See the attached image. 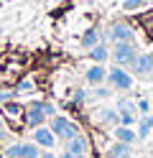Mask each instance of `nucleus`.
<instances>
[{"instance_id":"21","label":"nucleus","mask_w":153,"mask_h":158,"mask_svg":"<svg viewBox=\"0 0 153 158\" xmlns=\"http://www.w3.org/2000/svg\"><path fill=\"white\" fill-rule=\"evenodd\" d=\"M117 110H135V105H133L130 100H120L117 102Z\"/></svg>"},{"instance_id":"13","label":"nucleus","mask_w":153,"mask_h":158,"mask_svg":"<svg viewBox=\"0 0 153 158\" xmlns=\"http://www.w3.org/2000/svg\"><path fill=\"white\" fill-rule=\"evenodd\" d=\"M133 156V145L130 143H115V145H112L110 148V158H130Z\"/></svg>"},{"instance_id":"19","label":"nucleus","mask_w":153,"mask_h":158,"mask_svg":"<svg viewBox=\"0 0 153 158\" xmlns=\"http://www.w3.org/2000/svg\"><path fill=\"white\" fill-rule=\"evenodd\" d=\"M5 112H10V115L15 117V115H20V107H18V105H13V102L8 100V105H5Z\"/></svg>"},{"instance_id":"9","label":"nucleus","mask_w":153,"mask_h":158,"mask_svg":"<svg viewBox=\"0 0 153 158\" xmlns=\"http://www.w3.org/2000/svg\"><path fill=\"white\" fill-rule=\"evenodd\" d=\"M46 112H44V107H41V102H33L26 110V125H31V127H38V125H44V120H46Z\"/></svg>"},{"instance_id":"8","label":"nucleus","mask_w":153,"mask_h":158,"mask_svg":"<svg viewBox=\"0 0 153 158\" xmlns=\"http://www.w3.org/2000/svg\"><path fill=\"white\" fill-rule=\"evenodd\" d=\"M84 79H87V84L100 87L102 82H107V69L102 66V64H92L87 72H84Z\"/></svg>"},{"instance_id":"16","label":"nucleus","mask_w":153,"mask_h":158,"mask_svg":"<svg viewBox=\"0 0 153 158\" xmlns=\"http://www.w3.org/2000/svg\"><path fill=\"white\" fill-rule=\"evenodd\" d=\"M117 115H120V125H128V127H133L138 120L135 110H117Z\"/></svg>"},{"instance_id":"10","label":"nucleus","mask_w":153,"mask_h":158,"mask_svg":"<svg viewBox=\"0 0 153 158\" xmlns=\"http://www.w3.org/2000/svg\"><path fill=\"white\" fill-rule=\"evenodd\" d=\"M87 148H89V143H87V138L82 135V133H77L74 138H69V140H66V151H71V153L87 156Z\"/></svg>"},{"instance_id":"1","label":"nucleus","mask_w":153,"mask_h":158,"mask_svg":"<svg viewBox=\"0 0 153 158\" xmlns=\"http://www.w3.org/2000/svg\"><path fill=\"white\" fill-rule=\"evenodd\" d=\"M135 56H138L135 41H120V44L112 46V51H110V59L115 61V66H130Z\"/></svg>"},{"instance_id":"14","label":"nucleus","mask_w":153,"mask_h":158,"mask_svg":"<svg viewBox=\"0 0 153 158\" xmlns=\"http://www.w3.org/2000/svg\"><path fill=\"white\" fill-rule=\"evenodd\" d=\"M102 41V33H100V28H89V31L82 36V46L84 48H92V46H97Z\"/></svg>"},{"instance_id":"12","label":"nucleus","mask_w":153,"mask_h":158,"mask_svg":"<svg viewBox=\"0 0 153 158\" xmlns=\"http://www.w3.org/2000/svg\"><path fill=\"white\" fill-rule=\"evenodd\" d=\"M115 138H117V140L120 143H135L138 140V133H133V127H128V125H117L115 127Z\"/></svg>"},{"instance_id":"17","label":"nucleus","mask_w":153,"mask_h":158,"mask_svg":"<svg viewBox=\"0 0 153 158\" xmlns=\"http://www.w3.org/2000/svg\"><path fill=\"white\" fill-rule=\"evenodd\" d=\"M153 130L151 123H148V117H143V120H138V138H148V133Z\"/></svg>"},{"instance_id":"2","label":"nucleus","mask_w":153,"mask_h":158,"mask_svg":"<svg viewBox=\"0 0 153 158\" xmlns=\"http://www.w3.org/2000/svg\"><path fill=\"white\" fill-rule=\"evenodd\" d=\"M107 84L117 92H128V89H133V74L125 66H112L107 72Z\"/></svg>"},{"instance_id":"24","label":"nucleus","mask_w":153,"mask_h":158,"mask_svg":"<svg viewBox=\"0 0 153 158\" xmlns=\"http://www.w3.org/2000/svg\"><path fill=\"white\" fill-rule=\"evenodd\" d=\"M82 100H84V92H82V89H77V92H74V102H77V105H79V102H82Z\"/></svg>"},{"instance_id":"6","label":"nucleus","mask_w":153,"mask_h":158,"mask_svg":"<svg viewBox=\"0 0 153 158\" xmlns=\"http://www.w3.org/2000/svg\"><path fill=\"white\" fill-rule=\"evenodd\" d=\"M133 74H138V77H148L153 74V54H138L135 59H133Z\"/></svg>"},{"instance_id":"27","label":"nucleus","mask_w":153,"mask_h":158,"mask_svg":"<svg viewBox=\"0 0 153 158\" xmlns=\"http://www.w3.org/2000/svg\"><path fill=\"white\" fill-rule=\"evenodd\" d=\"M148 117V123H151V127H153V115H146Z\"/></svg>"},{"instance_id":"15","label":"nucleus","mask_w":153,"mask_h":158,"mask_svg":"<svg viewBox=\"0 0 153 158\" xmlns=\"http://www.w3.org/2000/svg\"><path fill=\"white\" fill-rule=\"evenodd\" d=\"M97 120L102 123V125H120V115H117V110H102L100 115H97Z\"/></svg>"},{"instance_id":"5","label":"nucleus","mask_w":153,"mask_h":158,"mask_svg":"<svg viewBox=\"0 0 153 158\" xmlns=\"http://www.w3.org/2000/svg\"><path fill=\"white\" fill-rule=\"evenodd\" d=\"M5 156H10V158H38V145L36 143H15L5 151Z\"/></svg>"},{"instance_id":"20","label":"nucleus","mask_w":153,"mask_h":158,"mask_svg":"<svg viewBox=\"0 0 153 158\" xmlns=\"http://www.w3.org/2000/svg\"><path fill=\"white\" fill-rule=\"evenodd\" d=\"M95 94L97 97H110L112 94V87H110V89H107V87H95Z\"/></svg>"},{"instance_id":"22","label":"nucleus","mask_w":153,"mask_h":158,"mask_svg":"<svg viewBox=\"0 0 153 158\" xmlns=\"http://www.w3.org/2000/svg\"><path fill=\"white\" fill-rule=\"evenodd\" d=\"M59 158H87V156H79V153H71V151H66V153H61Z\"/></svg>"},{"instance_id":"25","label":"nucleus","mask_w":153,"mask_h":158,"mask_svg":"<svg viewBox=\"0 0 153 158\" xmlns=\"http://www.w3.org/2000/svg\"><path fill=\"white\" fill-rule=\"evenodd\" d=\"M138 110H140V112H148V102L140 100V102H138Z\"/></svg>"},{"instance_id":"26","label":"nucleus","mask_w":153,"mask_h":158,"mask_svg":"<svg viewBox=\"0 0 153 158\" xmlns=\"http://www.w3.org/2000/svg\"><path fill=\"white\" fill-rule=\"evenodd\" d=\"M38 158H56V156H54V153H51V151H49V148H46V151H44V153H38Z\"/></svg>"},{"instance_id":"7","label":"nucleus","mask_w":153,"mask_h":158,"mask_svg":"<svg viewBox=\"0 0 153 158\" xmlns=\"http://www.w3.org/2000/svg\"><path fill=\"white\" fill-rule=\"evenodd\" d=\"M33 143H36L38 148H54L56 135H54V130H51V127L38 125V127H36V133H33Z\"/></svg>"},{"instance_id":"11","label":"nucleus","mask_w":153,"mask_h":158,"mask_svg":"<svg viewBox=\"0 0 153 158\" xmlns=\"http://www.w3.org/2000/svg\"><path fill=\"white\" fill-rule=\"evenodd\" d=\"M89 59H92V64H105L110 59V48L105 46V41H100L97 46L89 48Z\"/></svg>"},{"instance_id":"23","label":"nucleus","mask_w":153,"mask_h":158,"mask_svg":"<svg viewBox=\"0 0 153 158\" xmlns=\"http://www.w3.org/2000/svg\"><path fill=\"white\" fill-rule=\"evenodd\" d=\"M15 89H18V92H26V89H31V82H20V84L15 87Z\"/></svg>"},{"instance_id":"4","label":"nucleus","mask_w":153,"mask_h":158,"mask_svg":"<svg viewBox=\"0 0 153 158\" xmlns=\"http://www.w3.org/2000/svg\"><path fill=\"white\" fill-rule=\"evenodd\" d=\"M105 36L110 38L112 44H120V41H135V31H133L128 23H122V21L110 23V28L105 31Z\"/></svg>"},{"instance_id":"3","label":"nucleus","mask_w":153,"mask_h":158,"mask_svg":"<svg viewBox=\"0 0 153 158\" xmlns=\"http://www.w3.org/2000/svg\"><path fill=\"white\" fill-rule=\"evenodd\" d=\"M51 130H54L56 138H61V140H69V138H74L79 133V127L74 123H69L64 115H54L51 117Z\"/></svg>"},{"instance_id":"18","label":"nucleus","mask_w":153,"mask_h":158,"mask_svg":"<svg viewBox=\"0 0 153 158\" xmlns=\"http://www.w3.org/2000/svg\"><path fill=\"white\" fill-rule=\"evenodd\" d=\"M148 0H122V8L125 10H138V8H143Z\"/></svg>"}]
</instances>
